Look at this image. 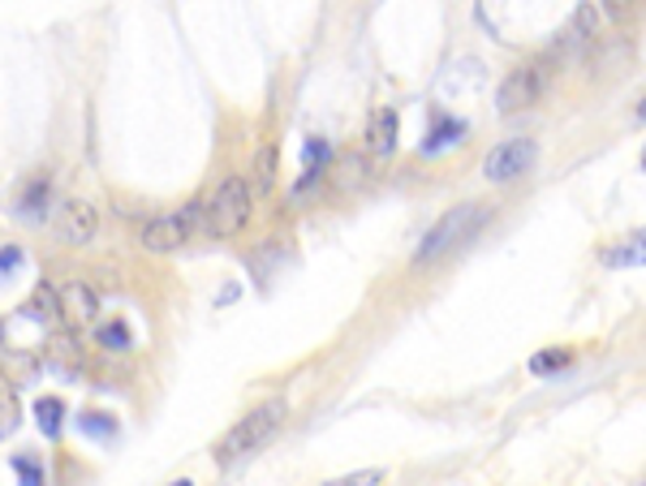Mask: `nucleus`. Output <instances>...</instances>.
Wrapping results in <instances>:
<instances>
[{
    "mask_svg": "<svg viewBox=\"0 0 646 486\" xmlns=\"http://www.w3.org/2000/svg\"><path fill=\"white\" fill-rule=\"evenodd\" d=\"M254 211V195H250L247 177H229L220 181V190L199 202V233L202 238H233L242 233Z\"/></svg>",
    "mask_w": 646,
    "mask_h": 486,
    "instance_id": "1",
    "label": "nucleus"
},
{
    "mask_svg": "<svg viewBox=\"0 0 646 486\" xmlns=\"http://www.w3.org/2000/svg\"><path fill=\"white\" fill-rule=\"evenodd\" d=\"M285 413H289V405H285V400H267V405L250 409L247 418H242L238 427H229V435L216 443V461H220V465H238L242 456L259 452L267 439L281 431Z\"/></svg>",
    "mask_w": 646,
    "mask_h": 486,
    "instance_id": "2",
    "label": "nucleus"
},
{
    "mask_svg": "<svg viewBox=\"0 0 646 486\" xmlns=\"http://www.w3.org/2000/svg\"><path fill=\"white\" fill-rule=\"evenodd\" d=\"M488 224V207L483 202H466V207H452L448 216H440L431 229H427V238H423V245L414 250V263L423 267V263H436L440 254H448L452 245L470 242L479 229Z\"/></svg>",
    "mask_w": 646,
    "mask_h": 486,
    "instance_id": "3",
    "label": "nucleus"
},
{
    "mask_svg": "<svg viewBox=\"0 0 646 486\" xmlns=\"http://www.w3.org/2000/svg\"><path fill=\"white\" fill-rule=\"evenodd\" d=\"M199 233V202L195 207H182L173 216H160L143 229V250L151 254H173Z\"/></svg>",
    "mask_w": 646,
    "mask_h": 486,
    "instance_id": "4",
    "label": "nucleus"
},
{
    "mask_svg": "<svg viewBox=\"0 0 646 486\" xmlns=\"http://www.w3.org/2000/svg\"><path fill=\"white\" fill-rule=\"evenodd\" d=\"M544 91H547V65H522V69H513L500 82L496 103L504 117H513V112H526L530 103H539Z\"/></svg>",
    "mask_w": 646,
    "mask_h": 486,
    "instance_id": "5",
    "label": "nucleus"
},
{
    "mask_svg": "<svg viewBox=\"0 0 646 486\" xmlns=\"http://www.w3.org/2000/svg\"><path fill=\"white\" fill-rule=\"evenodd\" d=\"M96 229H100V216H96V207L83 202V198L61 202L56 216H52V233H56V242H65V245L96 242Z\"/></svg>",
    "mask_w": 646,
    "mask_h": 486,
    "instance_id": "6",
    "label": "nucleus"
},
{
    "mask_svg": "<svg viewBox=\"0 0 646 486\" xmlns=\"http://www.w3.org/2000/svg\"><path fill=\"white\" fill-rule=\"evenodd\" d=\"M530 164H535V143L530 139H508V143L492 146V155L483 159V177L504 186V181H517Z\"/></svg>",
    "mask_w": 646,
    "mask_h": 486,
    "instance_id": "7",
    "label": "nucleus"
},
{
    "mask_svg": "<svg viewBox=\"0 0 646 486\" xmlns=\"http://www.w3.org/2000/svg\"><path fill=\"white\" fill-rule=\"evenodd\" d=\"M56 297H61V314L74 319V323H91L96 310H100V292L91 289L87 280H69Z\"/></svg>",
    "mask_w": 646,
    "mask_h": 486,
    "instance_id": "8",
    "label": "nucleus"
},
{
    "mask_svg": "<svg viewBox=\"0 0 646 486\" xmlns=\"http://www.w3.org/2000/svg\"><path fill=\"white\" fill-rule=\"evenodd\" d=\"M276 173H281V151L272 143H263L259 146V155H254V164H250V195L254 198H263V195H272V186H276Z\"/></svg>",
    "mask_w": 646,
    "mask_h": 486,
    "instance_id": "9",
    "label": "nucleus"
},
{
    "mask_svg": "<svg viewBox=\"0 0 646 486\" xmlns=\"http://www.w3.org/2000/svg\"><path fill=\"white\" fill-rule=\"evenodd\" d=\"M366 143H371L375 155H393V146H397V112H393V108H380V112L371 117Z\"/></svg>",
    "mask_w": 646,
    "mask_h": 486,
    "instance_id": "10",
    "label": "nucleus"
},
{
    "mask_svg": "<svg viewBox=\"0 0 646 486\" xmlns=\"http://www.w3.org/2000/svg\"><path fill=\"white\" fill-rule=\"evenodd\" d=\"M22 310H26V319H31V323L56 328V319H61V297H56V289L40 285V289H35V297H31V301H26Z\"/></svg>",
    "mask_w": 646,
    "mask_h": 486,
    "instance_id": "11",
    "label": "nucleus"
},
{
    "mask_svg": "<svg viewBox=\"0 0 646 486\" xmlns=\"http://www.w3.org/2000/svg\"><path fill=\"white\" fill-rule=\"evenodd\" d=\"M61 418H65V405H61L56 396H44V400L35 405V422H40V431L48 439L61 435Z\"/></svg>",
    "mask_w": 646,
    "mask_h": 486,
    "instance_id": "12",
    "label": "nucleus"
},
{
    "mask_svg": "<svg viewBox=\"0 0 646 486\" xmlns=\"http://www.w3.org/2000/svg\"><path fill=\"white\" fill-rule=\"evenodd\" d=\"M461 139H466V125H461V121H440V125H436V134H431V143H423V151H427V155H436V151L461 143Z\"/></svg>",
    "mask_w": 646,
    "mask_h": 486,
    "instance_id": "13",
    "label": "nucleus"
},
{
    "mask_svg": "<svg viewBox=\"0 0 646 486\" xmlns=\"http://www.w3.org/2000/svg\"><path fill=\"white\" fill-rule=\"evenodd\" d=\"M78 431H87V435L96 439H112L117 435V422L108 413H78Z\"/></svg>",
    "mask_w": 646,
    "mask_h": 486,
    "instance_id": "14",
    "label": "nucleus"
},
{
    "mask_svg": "<svg viewBox=\"0 0 646 486\" xmlns=\"http://www.w3.org/2000/svg\"><path fill=\"white\" fill-rule=\"evenodd\" d=\"M569 366V353L565 349H547V353H535L530 357V371L535 375H551V371H565Z\"/></svg>",
    "mask_w": 646,
    "mask_h": 486,
    "instance_id": "15",
    "label": "nucleus"
},
{
    "mask_svg": "<svg viewBox=\"0 0 646 486\" xmlns=\"http://www.w3.org/2000/svg\"><path fill=\"white\" fill-rule=\"evenodd\" d=\"M595 35V9L591 4H582L578 9V18H573V44H587Z\"/></svg>",
    "mask_w": 646,
    "mask_h": 486,
    "instance_id": "16",
    "label": "nucleus"
},
{
    "mask_svg": "<svg viewBox=\"0 0 646 486\" xmlns=\"http://www.w3.org/2000/svg\"><path fill=\"white\" fill-rule=\"evenodd\" d=\"M18 400L13 396H0V439H9L13 431H18Z\"/></svg>",
    "mask_w": 646,
    "mask_h": 486,
    "instance_id": "17",
    "label": "nucleus"
},
{
    "mask_svg": "<svg viewBox=\"0 0 646 486\" xmlns=\"http://www.w3.org/2000/svg\"><path fill=\"white\" fill-rule=\"evenodd\" d=\"M100 344L103 349H130V328L125 323H108V328H100Z\"/></svg>",
    "mask_w": 646,
    "mask_h": 486,
    "instance_id": "18",
    "label": "nucleus"
},
{
    "mask_svg": "<svg viewBox=\"0 0 646 486\" xmlns=\"http://www.w3.org/2000/svg\"><path fill=\"white\" fill-rule=\"evenodd\" d=\"M40 202H48V177H40V181L26 190V198H22V211H26V216H40Z\"/></svg>",
    "mask_w": 646,
    "mask_h": 486,
    "instance_id": "19",
    "label": "nucleus"
},
{
    "mask_svg": "<svg viewBox=\"0 0 646 486\" xmlns=\"http://www.w3.org/2000/svg\"><path fill=\"white\" fill-rule=\"evenodd\" d=\"M388 474L384 470H362V474H346V478H337L332 486H375V483H384Z\"/></svg>",
    "mask_w": 646,
    "mask_h": 486,
    "instance_id": "20",
    "label": "nucleus"
},
{
    "mask_svg": "<svg viewBox=\"0 0 646 486\" xmlns=\"http://www.w3.org/2000/svg\"><path fill=\"white\" fill-rule=\"evenodd\" d=\"M13 470L22 474V483L26 486H35V483H44V470L31 461V456H13Z\"/></svg>",
    "mask_w": 646,
    "mask_h": 486,
    "instance_id": "21",
    "label": "nucleus"
},
{
    "mask_svg": "<svg viewBox=\"0 0 646 486\" xmlns=\"http://www.w3.org/2000/svg\"><path fill=\"white\" fill-rule=\"evenodd\" d=\"M634 9H638V0H603V13H607L612 22H625Z\"/></svg>",
    "mask_w": 646,
    "mask_h": 486,
    "instance_id": "22",
    "label": "nucleus"
},
{
    "mask_svg": "<svg viewBox=\"0 0 646 486\" xmlns=\"http://www.w3.org/2000/svg\"><path fill=\"white\" fill-rule=\"evenodd\" d=\"M607 263H643V238H634V245H621L616 254H607Z\"/></svg>",
    "mask_w": 646,
    "mask_h": 486,
    "instance_id": "23",
    "label": "nucleus"
},
{
    "mask_svg": "<svg viewBox=\"0 0 646 486\" xmlns=\"http://www.w3.org/2000/svg\"><path fill=\"white\" fill-rule=\"evenodd\" d=\"M18 263H22V250H13V245H4V250H0V276H9V272H13Z\"/></svg>",
    "mask_w": 646,
    "mask_h": 486,
    "instance_id": "24",
    "label": "nucleus"
},
{
    "mask_svg": "<svg viewBox=\"0 0 646 486\" xmlns=\"http://www.w3.org/2000/svg\"><path fill=\"white\" fill-rule=\"evenodd\" d=\"M0 344H4V323H0Z\"/></svg>",
    "mask_w": 646,
    "mask_h": 486,
    "instance_id": "25",
    "label": "nucleus"
}]
</instances>
